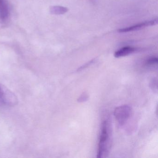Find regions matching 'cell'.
Returning a JSON list of instances; mask_svg holds the SVG:
<instances>
[{
  "label": "cell",
  "instance_id": "cell-1",
  "mask_svg": "<svg viewBox=\"0 0 158 158\" xmlns=\"http://www.w3.org/2000/svg\"><path fill=\"white\" fill-rule=\"evenodd\" d=\"M98 151V158L105 157L110 147V138L108 130V123L104 121L102 124L101 132Z\"/></svg>",
  "mask_w": 158,
  "mask_h": 158
},
{
  "label": "cell",
  "instance_id": "cell-2",
  "mask_svg": "<svg viewBox=\"0 0 158 158\" xmlns=\"http://www.w3.org/2000/svg\"><path fill=\"white\" fill-rule=\"evenodd\" d=\"M131 109L127 105L119 106L115 109L114 115L116 120L121 125L125 123L131 114Z\"/></svg>",
  "mask_w": 158,
  "mask_h": 158
},
{
  "label": "cell",
  "instance_id": "cell-3",
  "mask_svg": "<svg viewBox=\"0 0 158 158\" xmlns=\"http://www.w3.org/2000/svg\"><path fill=\"white\" fill-rule=\"evenodd\" d=\"M157 23H158L157 20L148 21V22H144V23H141L138 24L130 27L119 29L118 30V32H120V33H127V32L137 31V30H140V29L148 27L155 25L157 24Z\"/></svg>",
  "mask_w": 158,
  "mask_h": 158
},
{
  "label": "cell",
  "instance_id": "cell-4",
  "mask_svg": "<svg viewBox=\"0 0 158 158\" xmlns=\"http://www.w3.org/2000/svg\"><path fill=\"white\" fill-rule=\"evenodd\" d=\"M10 16V8L6 0H0V23H4Z\"/></svg>",
  "mask_w": 158,
  "mask_h": 158
},
{
  "label": "cell",
  "instance_id": "cell-5",
  "mask_svg": "<svg viewBox=\"0 0 158 158\" xmlns=\"http://www.w3.org/2000/svg\"><path fill=\"white\" fill-rule=\"evenodd\" d=\"M137 49L134 47L127 46L123 47L115 52L114 54V57L119 58L124 57L132 54L136 51Z\"/></svg>",
  "mask_w": 158,
  "mask_h": 158
},
{
  "label": "cell",
  "instance_id": "cell-6",
  "mask_svg": "<svg viewBox=\"0 0 158 158\" xmlns=\"http://www.w3.org/2000/svg\"><path fill=\"white\" fill-rule=\"evenodd\" d=\"M68 9L66 7L60 6H54L51 7L50 12L52 15H63L68 11Z\"/></svg>",
  "mask_w": 158,
  "mask_h": 158
},
{
  "label": "cell",
  "instance_id": "cell-7",
  "mask_svg": "<svg viewBox=\"0 0 158 158\" xmlns=\"http://www.w3.org/2000/svg\"><path fill=\"white\" fill-rule=\"evenodd\" d=\"M158 63V58L157 57H152L147 60L146 65L148 66H153Z\"/></svg>",
  "mask_w": 158,
  "mask_h": 158
},
{
  "label": "cell",
  "instance_id": "cell-8",
  "mask_svg": "<svg viewBox=\"0 0 158 158\" xmlns=\"http://www.w3.org/2000/svg\"><path fill=\"white\" fill-rule=\"evenodd\" d=\"M89 96L86 92H84L78 99V102H84L87 100Z\"/></svg>",
  "mask_w": 158,
  "mask_h": 158
},
{
  "label": "cell",
  "instance_id": "cell-9",
  "mask_svg": "<svg viewBox=\"0 0 158 158\" xmlns=\"http://www.w3.org/2000/svg\"><path fill=\"white\" fill-rule=\"evenodd\" d=\"M93 62V61H91L89 62L88 63L86 64H85V65H83V66H81L80 68H78V70H77V72L78 71H81L82 70H83V69H85V68L87 67L89 65L91 64H92V63Z\"/></svg>",
  "mask_w": 158,
  "mask_h": 158
},
{
  "label": "cell",
  "instance_id": "cell-10",
  "mask_svg": "<svg viewBox=\"0 0 158 158\" xmlns=\"http://www.w3.org/2000/svg\"><path fill=\"white\" fill-rule=\"evenodd\" d=\"M0 90H1V88H0Z\"/></svg>",
  "mask_w": 158,
  "mask_h": 158
}]
</instances>
